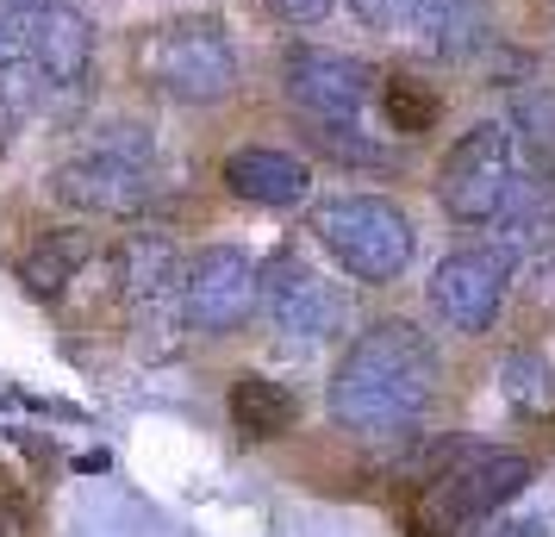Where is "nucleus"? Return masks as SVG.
Here are the masks:
<instances>
[{
    "mask_svg": "<svg viewBox=\"0 0 555 537\" xmlns=\"http://www.w3.org/2000/svg\"><path fill=\"white\" fill-rule=\"evenodd\" d=\"M437 394V357L418 325L380 319L356 337L331 375V419L356 437H400Z\"/></svg>",
    "mask_w": 555,
    "mask_h": 537,
    "instance_id": "f257e3e1",
    "label": "nucleus"
},
{
    "mask_svg": "<svg viewBox=\"0 0 555 537\" xmlns=\"http://www.w3.org/2000/svg\"><path fill=\"white\" fill-rule=\"evenodd\" d=\"M312 231L356 282H400L412 251H418V231L393 201H375V194H344V201H325L312 213Z\"/></svg>",
    "mask_w": 555,
    "mask_h": 537,
    "instance_id": "f03ea898",
    "label": "nucleus"
},
{
    "mask_svg": "<svg viewBox=\"0 0 555 537\" xmlns=\"http://www.w3.org/2000/svg\"><path fill=\"white\" fill-rule=\"evenodd\" d=\"M144 76L151 88H163L169 101L206 106L225 101L231 81H237V56H231L219 20H176L144 44Z\"/></svg>",
    "mask_w": 555,
    "mask_h": 537,
    "instance_id": "7ed1b4c3",
    "label": "nucleus"
},
{
    "mask_svg": "<svg viewBox=\"0 0 555 537\" xmlns=\"http://www.w3.org/2000/svg\"><path fill=\"white\" fill-rule=\"evenodd\" d=\"M530 487V462L512 450H487V444H450L443 469L430 475L425 494V525H468L500 512Z\"/></svg>",
    "mask_w": 555,
    "mask_h": 537,
    "instance_id": "20e7f679",
    "label": "nucleus"
},
{
    "mask_svg": "<svg viewBox=\"0 0 555 537\" xmlns=\"http://www.w3.org/2000/svg\"><path fill=\"white\" fill-rule=\"evenodd\" d=\"M518 176V163H512V131L505 126H475L455 138V151L443 156V169H437V201L450 219L462 226H487L505 201V181Z\"/></svg>",
    "mask_w": 555,
    "mask_h": 537,
    "instance_id": "39448f33",
    "label": "nucleus"
},
{
    "mask_svg": "<svg viewBox=\"0 0 555 537\" xmlns=\"http://www.w3.org/2000/svg\"><path fill=\"white\" fill-rule=\"evenodd\" d=\"M256 301H262V269L244 251H231V244H212V251H201L181 269V312L206 337L237 332L256 312Z\"/></svg>",
    "mask_w": 555,
    "mask_h": 537,
    "instance_id": "423d86ee",
    "label": "nucleus"
},
{
    "mask_svg": "<svg viewBox=\"0 0 555 537\" xmlns=\"http://www.w3.org/2000/svg\"><path fill=\"white\" fill-rule=\"evenodd\" d=\"M505 276H512V256L505 251H455L437 263L430 276V307L450 332H487L493 312L505 301Z\"/></svg>",
    "mask_w": 555,
    "mask_h": 537,
    "instance_id": "0eeeda50",
    "label": "nucleus"
},
{
    "mask_svg": "<svg viewBox=\"0 0 555 537\" xmlns=\"http://www.w3.org/2000/svg\"><path fill=\"white\" fill-rule=\"evenodd\" d=\"M262 301H269L275 332L300 337V344H325V337L344 332V294L331 282H319L312 269H300L294 256H281L275 269L262 276Z\"/></svg>",
    "mask_w": 555,
    "mask_h": 537,
    "instance_id": "6e6552de",
    "label": "nucleus"
},
{
    "mask_svg": "<svg viewBox=\"0 0 555 537\" xmlns=\"http://www.w3.org/2000/svg\"><path fill=\"white\" fill-rule=\"evenodd\" d=\"M369 88H375L369 63H356L344 51H294L287 56V94L312 119H362Z\"/></svg>",
    "mask_w": 555,
    "mask_h": 537,
    "instance_id": "1a4fd4ad",
    "label": "nucleus"
},
{
    "mask_svg": "<svg viewBox=\"0 0 555 537\" xmlns=\"http://www.w3.org/2000/svg\"><path fill=\"white\" fill-rule=\"evenodd\" d=\"M51 188H56V201H69L76 213H106V219H131V213L151 206V181H144V169L113 163V156H101V151L63 163V169L51 176Z\"/></svg>",
    "mask_w": 555,
    "mask_h": 537,
    "instance_id": "9d476101",
    "label": "nucleus"
},
{
    "mask_svg": "<svg viewBox=\"0 0 555 537\" xmlns=\"http://www.w3.org/2000/svg\"><path fill=\"white\" fill-rule=\"evenodd\" d=\"M26 56L51 88H81L88 63H94V26H88V13L63 7V0L26 13Z\"/></svg>",
    "mask_w": 555,
    "mask_h": 537,
    "instance_id": "9b49d317",
    "label": "nucleus"
},
{
    "mask_svg": "<svg viewBox=\"0 0 555 537\" xmlns=\"http://www.w3.org/2000/svg\"><path fill=\"white\" fill-rule=\"evenodd\" d=\"M225 181L237 201H256V206H294L306 201V163L287 151H269V144H250L225 163Z\"/></svg>",
    "mask_w": 555,
    "mask_h": 537,
    "instance_id": "f8f14e48",
    "label": "nucleus"
},
{
    "mask_svg": "<svg viewBox=\"0 0 555 537\" xmlns=\"http://www.w3.org/2000/svg\"><path fill=\"white\" fill-rule=\"evenodd\" d=\"M412 31L425 38L430 56H450V63L480 56L487 44H493L487 0H425V7H418V20H412Z\"/></svg>",
    "mask_w": 555,
    "mask_h": 537,
    "instance_id": "ddd939ff",
    "label": "nucleus"
},
{
    "mask_svg": "<svg viewBox=\"0 0 555 537\" xmlns=\"http://www.w3.org/2000/svg\"><path fill=\"white\" fill-rule=\"evenodd\" d=\"M113 276H119V294H126L131 307H138V301H156V294H176V287H181L176 244H169V238H156V231H138V238L119 244Z\"/></svg>",
    "mask_w": 555,
    "mask_h": 537,
    "instance_id": "4468645a",
    "label": "nucleus"
},
{
    "mask_svg": "<svg viewBox=\"0 0 555 537\" xmlns=\"http://www.w3.org/2000/svg\"><path fill=\"white\" fill-rule=\"evenodd\" d=\"M94 256V244H88V231H51V238H38L26 251V263H20V282L38 294V301H51V294H63V287L76 282V269Z\"/></svg>",
    "mask_w": 555,
    "mask_h": 537,
    "instance_id": "2eb2a0df",
    "label": "nucleus"
},
{
    "mask_svg": "<svg viewBox=\"0 0 555 537\" xmlns=\"http://www.w3.org/2000/svg\"><path fill=\"white\" fill-rule=\"evenodd\" d=\"M294 394L281 382H269V375H237L231 382V419H237V432L250 437H281L294 432Z\"/></svg>",
    "mask_w": 555,
    "mask_h": 537,
    "instance_id": "dca6fc26",
    "label": "nucleus"
},
{
    "mask_svg": "<svg viewBox=\"0 0 555 537\" xmlns=\"http://www.w3.org/2000/svg\"><path fill=\"white\" fill-rule=\"evenodd\" d=\"M500 394L512 412H525V419H550L555 412V369L537 350H512L500 362Z\"/></svg>",
    "mask_w": 555,
    "mask_h": 537,
    "instance_id": "f3484780",
    "label": "nucleus"
},
{
    "mask_svg": "<svg viewBox=\"0 0 555 537\" xmlns=\"http://www.w3.org/2000/svg\"><path fill=\"white\" fill-rule=\"evenodd\" d=\"M312 144H319L331 163H344V169H387V163H393V151L375 144V138L362 131V119H319Z\"/></svg>",
    "mask_w": 555,
    "mask_h": 537,
    "instance_id": "a211bd4d",
    "label": "nucleus"
},
{
    "mask_svg": "<svg viewBox=\"0 0 555 537\" xmlns=\"http://www.w3.org/2000/svg\"><path fill=\"white\" fill-rule=\"evenodd\" d=\"M512 126L525 131L543 156H555V94H518L512 101Z\"/></svg>",
    "mask_w": 555,
    "mask_h": 537,
    "instance_id": "6ab92c4d",
    "label": "nucleus"
},
{
    "mask_svg": "<svg viewBox=\"0 0 555 537\" xmlns=\"http://www.w3.org/2000/svg\"><path fill=\"white\" fill-rule=\"evenodd\" d=\"M387 113H393V126H400V131H430L437 101H430L418 81H393V88H387Z\"/></svg>",
    "mask_w": 555,
    "mask_h": 537,
    "instance_id": "aec40b11",
    "label": "nucleus"
},
{
    "mask_svg": "<svg viewBox=\"0 0 555 537\" xmlns=\"http://www.w3.org/2000/svg\"><path fill=\"white\" fill-rule=\"evenodd\" d=\"M94 151L113 156V163H131V169H151V138H144V126H106Z\"/></svg>",
    "mask_w": 555,
    "mask_h": 537,
    "instance_id": "412c9836",
    "label": "nucleus"
},
{
    "mask_svg": "<svg viewBox=\"0 0 555 537\" xmlns=\"http://www.w3.org/2000/svg\"><path fill=\"white\" fill-rule=\"evenodd\" d=\"M350 7H356V20H362V26L405 31L412 20H418V7H425V0H350Z\"/></svg>",
    "mask_w": 555,
    "mask_h": 537,
    "instance_id": "4be33fe9",
    "label": "nucleus"
},
{
    "mask_svg": "<svg viewBox=\"0 0 555 537\" xmlns=\"http://www.w3.org/2000/svg\"><path fill=\"white\" fill-rule=\"evenodd\" d=\"M20 63H26V20H20L13 0H0V76L20 69Z\"/></svg>",
    "mask_w": 555,
    "mask_h": 537,
    "instance_id": "5701e85b",
    "label": "nucleus"
},
{
    "mask_svg": "<svg viewBox=\"0 0 555 537\" xmlns=\"http://www.w3.org/2000/svg\"><path fill=\"white\" fill-rule=\"evenodd\" d=\"M269 13H275L281 26H319L331 13V0H269Z\"/></svg>",
    "mask_w": 555,
    "mask_h": 537,
    "instance_id": "b1692460",
    "label": "nucleus"
},
{
    "mask_svg": "<svg viewBox=\"0 0 555 537\" xmlns=\"http://www.w3.org/2000/svg\"><path fill=\"white\" fill-rule=\"evenodd\" d=\"M0 537H26V512H20V500H7V494H0Z\"/></svg>",
    "mask_w": 555,
    "mask_h": 537,
    "instance_id": "393cba45",
    "label": "nucleus"
},
{
    "mask_svg": "<svg viewBox=\"0 0 555 537\" xmlns=\"http://www.w3.org/2000/svg\"><path fill=\"white\" fill-rule=\"evenodd\" d=\"M106 462H113L106 450H88V457H76V469L81 475H106Z\"/></svg>",
    "mask_w": 555,
    "mask_h": 537,
    "instance_id": "a878e982",
    "label": "nucleus"
},
{
    "mask_svg": "<svg viewBox=\"0 0 555 537\" xmlns=\"http://www.w3.org/2000/svg\"><path fill=\"white\" fill-rule=\"evenodd\" d=\"M505 537H543V525H537V519H525V525H505Z\"/></svg>",
    "mask_w": 555,
    "mask_h": 537,
    "instance_id": "bb28decb",
    "label": "nucleus"
},
{
    "mask_svg": "<svg viewBox=\"0 0 555 537\" xmlns=\"http://www.w3.org/2000/svg\"><path fill=\"white\" fill-rule=\"evenodd\" d=\"M405 537H443V532H437V525H412Z\"/></svg>",
    "mask_w": 555,
    "mask_h": 537,
    "instance_id": "cd10ccee",
    "label": "nucleus"
},
{
    "mask_svg": "<svg viewBox=\"0 0 555 537\" xmlns=\"http://www.w3.org/2000/svg\"><path fill=\"white\" fill-rule=\"evenodd\" d=\"M7 138H13V119H7V113H0V151H7Z\"/></svg>",
    "mask_w": 555,
    "mask_h": 537,
    "instance_id": "c85d7f7f",
    "label": "nucleus"
},
{
    "mask_svg": "<svg viewBox=\"0 0 555 537\" xmlns=\"http://www.w3.org/2000/svg\"><path fill=\"white\" fill-rule=\"evenodd\" d=\"M13 7H20V13H38V7H51V0H13Z\"/></svg>",
    "mask_w": 555,
    "mask_h": 537,
    "instance_id": "c756f323",
    "label": "nucleus"
}]
</instances>
